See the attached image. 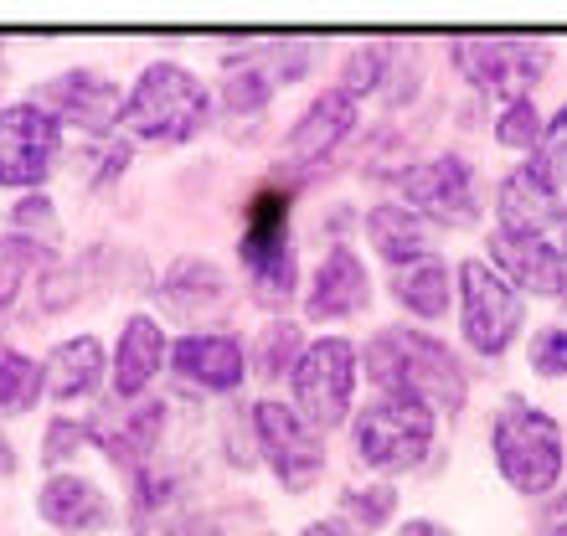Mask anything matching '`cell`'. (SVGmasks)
<instances>
[{
    "label": "cell",
    "instance_id": "6da1fadb",
    "mask_svg": "<svg viewBox=\"0 0 567 536\" xmlns=\"http://www.w3.org/2000/svg\"><path fill=\"white\" fill-rule=\"evenodd\" d=\"M361 367L377 392H398V398L423 402L433 418H460L470 402V377L460 357L449 351L439 336L413 326H388L361 346Z\"/></svg>",
    "mask_w": 567,
    "mask_h": 536
},
{
    "label": "cell",
    "instance_id": "7a4b0ae2",
    "mask_svg": "<svg viewBox=\"0 0 567 536\" xmlns=\"http://www.w3.org/2000/svg\"><path fill=\"white\" fill-rule=\"evenodd\" d=\"M212 120V93L207 83L186 68V62H150L145 73L130 83L124 93V114L120 124L130 130V140L140 145H161V150H176L186 140L207 130Z\"/></svg>",
    "mask_w": 567,
    "mask_h": 536
},
{
    "label": "cell",
    "instance_id": "3957f363",
    "mask_svg": "<svg viewBox=\"0 0 567 536\" xmlns=\"http://www.w3.org/2000/svg\"><path fill=\"white\" fill-rule=\"evenodd\" d=\"M491 454H495V470L506 480L516 495L526 501H537L557 485L563 475V429H557V418L547 408H532V402L511 398L491 423Z\"/></svg>",
    "mask_w": 567,
    "mask_h": 536
},
{
    "label": "cell",
    "instance_id": "277c9868",
    "mask_svg": "<svg viewBox=\"0 0 567 536\" xmlns=\"http://www.w3.org/2000/svg\"><path fill=\"white\" fill-rule=\"evenodd\" d=\"M238 258L248 274V289L264 310H284L295 299L299 264H295V243H289V196L279 186L254 192V202L243 207V238Z\"/></svg>",
    "mask_w": 567,
    "mask_h": 536
},
{
    "label": "cell",
    "instance_id": "5b68a950",
    "mask_svg": "<svg viewBox=\"0 0 567 536\" xmlns=\"http://www.w3.org/2000/svg\"><path fill=\"white\" fill-rule=\"evenodd\" d=\"M439 418L413 398L398 392H377L357 413V454L372 475H408L429 460Z\"/></svg>",
    "mask_w": 567,
    "mask_h": 536
},
{
    "label": "cell",
    "instance_id": "8992f818",
    "mask_svg": "<svg viewBox=\"0 0 567 536\" xmlns=\"http://www.w3.org/2000/svg\"><path fill=\"white\" fill-rule=\"evenodd\" d=\"M357 377H361V351L341 336H320V341L305 346L299 367L289 372V388H295V413L310 423V429L330 433L351 418V398H357Z\"/></svg>",
    "mask_w": 567,
    "mask_h": 536
},
{
    "label": "cell",
    "instance_id": "52a82bcc",
    "mask_svg": "<svg viewBox=\"0 0 567 536\" xmlns=\"http://www.w3.org/2000/svg\"><path fill=\"white\" fill-rule=\"evenodd\" d=\"M460 279V336L480 357H506L511 341L522 336L526 299L495 274L485 258H464L454 268Z\"/></svg>",
    "mask_w": 567,
    "mask_h": 536
},
{
    "label": "cell",
    "instance_id": "ba28073f",
    "mask_svg": "<svg viewBox=\"0 0 567 536\" xmlns=\"http://www.w3.org/2000/svg\"><path fill=\"white\" fill-rule=\"evenodd\" d=\"M254 439L284 491H310L315 480L326 475V433L310 429L279 398L254 402Z\"/></svg>",
    "mask_w": 567,
    "mask_h": 536
},
{
    "label": "cell",
    "instance_id": "9c48e42d",
    "mask_svg": "<svg viewBox=\"0 0 567 536\" xmlns=\"http://www.w3.org/2000/svg\"><path fill=\"white\" fill-rule=\"evenodd\" d=\"M454 68L470 89L495 93V99H526V89L553 68V47L511 42V37H460L454 42Z\"/></svg>",
    "mask_w": 567,
    "mask_h": 536
},
{
    "label": "cell",
    "instance_id": "30bf717a",
    "mask_svg": "<svg viewBox=\"0 0 567 536\" xmlns=\"http://www.w3.org/2000/svg\"><path fill=\"white\" fill-rule=\"evenodd\" d=\"M58 150H62V124L37 99L0 109V186L37 192L52 176Z\"/></svg>",
    "mask_w": 567,
    "mask_h": 536
},
{
    "label": "cell",
    "instance_id": "8fae6325",
    "mask_svg": "<svg viewBox=\"0 0 567 536\" xmlns=\"http://www.w3.org/2000/svg\"><path fill=\"white\" fill-rule=\"evenodd\" d=\"M310 68V47L305 42H269V47H243L223 58V109L233 120L264 114L279 83H295Z\"/></svg>",
    "mask_w": 567,
    "mask_h": 536
},
{
    "label": "cell",
    "instance_id": "7c38bea8",
    "mask_svg": "<svg viewBox=\"0 0 567 536\" xmlns=\"http://www.w3.org/2000/svg\"><path fill=\"white\" fill-rule=\"evenodd\" d=\"M403 196L423 223H439V227H470L480 217L475 165L464 155H449V150L423 165H408Z\"/></svg>",
    "mask_w": 567,
    "mask_h": 536
},
{
    "label": "cell",
    "instance_id": "4fadbf2b",
    "mask_svg": "<svg viewBox=\"0 0 567 536\" xmlns=\"http://www.w3.org/2000/svg\"><path fill=\"white\" fill-rule=\"evenodd\" d=\"M83 429H89V444L104 449L109 464H124L130 475L145 470L155 460V444H161L165 433V402H104V408H93V418H83Z\"/></svg>",
    "mask_w": 567,
    "mask_h": 536
},
{
    "label": "cell",
    "instance_id": "5bb4252c",
    "mask_svg": "<svg viewBox=\"0 0 567 536\" xmlns=\"http://www.w3.org/2000/svg\"><path fill=\"white\" fill-rule=\"evenodd\" d=\"M37 104H42L58 124H78L83 134L120 130V114H124L120 83L104 73H93V68H68V73L47 78Z\"/></svg>",
    "mask_w": 567,
    "mask_h": 536
},
{
    "label": "cell",
    "instance_id": "9a60e30c",
    "mask_svg": "<svg viewBox=\"0 0 567 536\" xmlns=\"http://www.w3.org/2000/svg\"><path fill=\"white\" fill-rule=\"evenodd\" d=\"M357 114L361 104L357 99H346L341 89H326L315 93L310 109L295 120V130L284 134V165L289 171H310V165H326L336 150L351 140V130H357Z\"/></svg>",
    "mask_w": 567,
    "mask_h": 536
},
{
    "label": "cell",
    "instance_id": "2e32d148",
    "mask_svg": "<svg viewBox=\"0 0 567 536\" xmlns=\"http://www.w3.org/2000/svg\"><path fill=\"white\" fill-rule=\"evenodd\" d=\"M491 258L495 274L516 289V295H537V299H557L567 295V258L557 254L542 233H491Z\"/></svg>",
    "mask_w": 567,
    "mask_h": 536
},
{
    "label": "cell",
    "instance_id": "e0dca14e",
    "mask_svg": "<svg viewBox=\"0 0 567 536\" xmlns=\"http://www.w3.org/2000/svg\"><path fill=\"white\" fill-rule=\"evenodd\" d=\"M171 367L181 382L202 392H238L248 382V351L227 330H192L171 346Z\"/></svg>",
    "mask_w": 567,
    "mask_h": 536
},
{
    "label": "cell",
    "instance_id": "ac0fdd59",
    "mask_svg": "<svg viewBox=\"0 0 567 536\" xmlns=\"http://www.w3.org/2000/svg\"><path fill=\"white\" fill-rule=\"evenodd\" d=\"M367 305H372V274H367L357 248L336 243V248L320 258V268H315L310 295H305V315L320 320V326H330V320L361 315Z\"/></svg>",
    "mask_w": 567,
    "mask_h": 536
},
{
    "label": "cell",
    "instance_id": "d6986e66",
    "mask_svg": "<svg viewBox=\"0 0 567 536\" xmlns=\"http://www.w3.org/2000/svg\"><path fill=\"white\" fill-rule=\"evenodd\" d=\"M37 516L58 536H99L114 526V501L83 475H52L37 491Z\"/></svg>",
    "mask_w": 567,
    "mask_h": 536
},
{
    "label": "cell",
    "instance_id": "ffe728a7",
    "mask_svg": "<svg viewBox=\"0 0 567 536\" xmlns=\"http://www.w3.org/2000/svg\"><path fill=\"white\" fill-rule=\"evenodd\" d=\"M165 351V330L155 315H130L120 326V346H114V398L120 402H140L150 392V382L161 377Z\"/></svg>",
    "mask_w": 567,
    "mask_h": 536
},
{
    "label": "cell",
    "instance_id": "44dd1931",
    "mask_svg": "<svg viewBox=\"0 0 567 536\" xmlns=\"http://www.w3.org/2000/svg\"><path fill=\"white\" fill-rule=\"evenodd\" d=\"M161 305L176 320H202L227 305V274L212 258H176L161 279Z\"/></svg>",
    "mask_w": 567,
    "mask_h": 536
},
{
    "label": "cell",
    "instance_id": "7402d4cb",
    "mask_svg": "<svg viewBox=\"0 0 567 536\" xmlns=\"http://www.w3.org/2000/svg\"><path fill=\"white\" fill-rule=\"evenodd\" d=\"M367 243L388 258L392 268H413L433 258V233L408 202H377L367 212Z\"/></svg>",
    "mask_w": 567,
    "mask_h": 536
},
{
    "label": "cell",
    "instance_id": "603a6c76",
    "mask_svg": "<svg viewBox=\"0 0 567 536\" xmlns=\"http://www.w3.org/2000/svg\"><path fill=\"white\" fill-rule=\"evenodd\" d=\"M42 382L58 402L93 398L99 382H104V346L93 341V336H68V341H58L42 361Z\"/></svg>",
    "mask_w": 567,
    "mask_h": 536
},
{
    "label": "cell",
    "instance_id": "cb8c5ba5",
    "mask_svg": "<svg viewBox=\"0 0 567 536\" xmlns=\"http://www.w3.org/2000/svg\"><path fill=\"white\" fill-rule=\"evenodd\" d=\"M557 196L542 186L526 165H516L501 186H495V227L501 233H542L557 217Z\"/></svg>",
    "mask_w": 567,
    "mask_h": 536
},
{
    "label": "cell",
    "instance_id": "d4e9b609",
    "mask_svg": "<svg viewBox=\"0 0 567 536\" xmlns=\"http://www.w3.org/2000/svg\"><path fill=\"white\" fill-rule=\"evenodd\" d=\"M398 305L419 320H439L449 315V264L444 258H423L413 268H398Z\"/></svg>",
    "mask_w": 567,
    "mask_h": 536
},
{
    "label": "cell",
    "instance_id": "484cf974",
    "mask_svg": "<svg viewBox=\"0 0 567 536\" xmlns=\"http://www.w3.org/2000/svg\"><path fill=\"white\" fill-rule=\"evenodd\" d=\"M42 392H47L42 367L0 341V413H31Z\"/></svg>",
    "mask_w": 567,
    "mask_h": 536
},
{
    "label": "cell",
    "instance_id": "4316f807",
    "mask_svg": "<svg viewBox=\"0 0 567 536\" xmlns=\"http://www.w3.org/2000/svg\"><path fill=\"white\" fill-rule=\"evenodd\" d=\"M526 171H532L557 202L567 196V104L553 114V124H542V140H537V150H532Z\"/></svg>",
    "mask_w": 567,
    "mask_h": 536
},
{
    "label": "cell",
    "instance_id": "83f0119b",
    "mask_svg": "<svg viewBox=\"0 0 567 536\" xmlns=\"http://www.w3.org/2000/svg\"><path fill=\"white\" fill-rule=\"evenodd\" d=\"M398 516V491H392L388 480H377V485H346L341 491V522H351L357 532H382V526Z\"/></svg>",
    "mask_w": 567,
    "mask_h": 536
},
{
    "label": "cell",
    "instance_id": "f1b7e54d",
    "mask_svg": "<svg viewBox=\"0 0 567 536\" xmlns=\"http://www.w3.org/2000/svg\"><path fill=\"white\" fill-rule=\"evenodd\" d=\"M299 357H305V336H299L295 320H269L264 326V336H258V372H264V382H274V377H289L299 367Z\"/></svg>",
    "mask_w": 567,
    "mask_h": 536
},
{
    "label": "cell",
    "instance_id": "f546056e",
    "mask_svg": "<svg viewBox=\"0 0 567 536\" xmlns=\"http://www.w3.org/2000/svg\"><path fill=\"white\" fill-rule=\"evenodd\" d=\"M37 264H42V243H27V238H16V233L0 238V310L16 305V295L27 289Z\"/></svg>",
    "mask_w": 567,
    "mask_h": 536
},
{
    "label": "cell",
    "instance_id": "4dcf8cb0",
    "mask_svg": "<svg viewBox=\"0 0 567 536\" xmlns=\"http://www.w3.org/2000/svg\"><path fill=\"white\" fill-rule=\"evenodd\" d=\"M419 78H423V52L419 47H388V68H382V104L398 109L419 93Z\"/></svg>",
    "mask_w": 567,
    "mask_h": 536
},
{
    "label": "cell",
    "instance_id": "1f68e13d",
    "mask_svg": "<svg viewBox=\"0 0 567 536\" xmlns=\"http://www.w3.org/2000/svg\"><path fill=\"white\" fill-rule=\"evenodd\" d=\"M382 68H388V47H357L351 58H346V68H341V83L336 89L346 93V99H367V93H377L382 89Z\"/></svg>",
    "mask_w": 567,
    "mask_h": 536
},
{
    "label": "cell",
    "instance_id": "d6a6232c",
    "mask_svg": "<svg viewBox=\"0 0 567 536\" xmlns=\"http://www.w3.org/2000/svg\"><path fill=\"white\" fill-rule=\"evenodd\" d=\"M495 140L506 150H537L542 140V114L532 99H511L506 109H501V120H495Z\"/></svg>",
    "mask_w": 567,
    "mask_h": 536
},
{
    "label": "cell",
    "instance_id": "836d02e7",
    "mask_svg": "<svg viewBox=\"0 0 567 536\" xmlns=\"http://www.w3.org/2000/svg\"><path fill=\"white\" fill-rule=\"evenodd\" d=\"M11 233L16 238H27V243H52L58 238V207H52V196L42 192H27L21 202L11 207Z\"/></svg>",
    "mask_w": 567,
    "mask_h": 536
},
{
    "label": "cell",
    "instance_id": "e575fe53",
    "mask_svg": "<svg viewBox=\"0 0 567 536\" xmlns=\"http://www.w3.org/2000/svg\"><path fill=\"white\" fill-rule=\"evenodd\" d=\"M83 444H89V429H83L78 418H47V433H42V464L62 475V464L78 460V449H83Z\"/></svg>",
    "mask_w": 567,
    "mask_h": 536
},
{
    "label": "cell",
    "instance_id": "d590c367",
    "mask_svg": "<svg viewBox=\"0 0 567 536\" xmlns=\"http://www.w3.org/2000/svg\"><path fill=\"white\" fill-rule=\"evenodd\" d=\"M532 372L547 377V382L567 377V330L563 326H547L532 336Z\"/></svg>",
    "mask_w": 567,
    "mask_h": 536
},
{
    "label": "cell",
    "instance_id": "8d00e7d4",
    "mask_svg": "<svg viewBox=\"0 0 567 536\" xmlns=\"http://www.w3.org/2000/svg\"><path fill=\"white\" fill-rule=\"evenodd\" d=\"M299 536H367V532H357V526L341 522V516H330V522H310Z\"/></svg>",
    "mask_w": 567,
    "mask_h": 536
},
{
    "label": "cell",
    "instance_id": "74e56055",
    "mask_svg": "<svg viewBox=\"0 0 567 536\" xmlns=\"http://www.w3.org/2000/svg\"><path fill=\"white\" fill-rule=\"evenodd\" d=\"M398 536H454L444 522H429V516H413V522L398 526Z\"/></svg>",
    "mask_w": 567,
    "mask_h": 536
},
{
    "label": "cell",
    "instance_id": "f35d334b",
    "mask_svg": "<svg viewBox=\"0 0 567 536\" xmlns=\"http://www.w3.org/2000/svg\"><path fill=\"white\" fill-rule=\"evenodd\" d=\"M16 475V449L0 439V480H11Z\"/></svg>",
    "mask_w": 567,
    "mask_h": 536
},
{
    "label": "cell",
    "instance_id": "ab89813d",
    "mask_svg": "<svg viewBox=\"0 0 567 536\" xmlns=\"http://www.w3.org/2000/svg\"><path fill=\"white\" fill-rule=\"evenodd\" d=\"M557 522H567V491L557 495V506H553V526H557Z\"/></svg>",
    "mask_w": 567,
    "mask_h": 536
},
{
    "label": "cell",
    "instance_id": "60d3db41",
    "mask_svg": "<svg viewBox=\"0 0 567 536\" xmlns=\"http://www.w3.org/2000/svg\"><path fill=\"white\" fill-rule=\"evenodd\" d=\"M547 536H567V522H557V526H547Z\"/></svg>",
    "mask_w": 567,
    "mask_h": 536
},
{
    "label": "cell",
    "instance_id": "b9f144b4",
    "mask_svg": "<svg viewBox=\"0 0 567 536\" xmlns=\"http://www.w3.org/2000/svg\"><path fill=\"white\" fill-rule=\"evenodd\" d=\"M563 258H567V212H563Z\"/></svg>",
    "mask_w": 567,
    "mask_h": 536
},
{
    "label": "cell",
    "instance_id": "7bdbcfd3",
    "mask_svg": "<svg viewBox=\"0 0 567 536\" xmlns=\"http://www.w3.org/2000/svg\"><path fill=\"white\" fill-rule=\"evenodd\" d=\"M0 73H6V52H0Z\"/></svg>",
    "mask_w": 567,
    "mask_h": 536
},
{
    "label": "cell",
    "instance_id": "ee69618b",
    "mask_svg": "<svg viewBox=\"0 0 567 536\" xmlns=\"http://www.w3.org/2000/svg\"><path fill=\"white\" fill-rule=\"evenodd\" d=\"M264 536H269V532H264Z\"/></svg>",
    "mask_w": 567,
    "mask_h": 536
}]
</instances>
